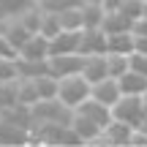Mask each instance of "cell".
Returning <instances> with one entry per match:
<instances>
[{
    "mask_svg": "<svg viewBox=\"0 0 147 147\" xmlns=\"http://www.w3.org/2000/svg\"><path fill=\"white\" fill-rule=\"evenodd\" d=\"M63 30H82L84 27V19H82V5H74V8H65L57 14Z\"/></svg>",
    "mask_w": 147,
    "mask_h": 147,
    "instance_id": "20",
    "label": "cell"
},
{
    "mask_svg": "<svg viewBox=\"0 0 147 147\" xmlns=\"http://www.w3.org/2000/svg\"><path fill=\"white\" fill-rule=\"evenodd\" d=\"M74 112L82 115V117H87V120H93V123H98L101 128H106V125L112 123V109H109V106H104L101 101H95L93 95H90L84 104H79Z\"/></svg>",
    "mask_w": 147,
    "mask_h": 147,
    "instance_id": "8",
    "label": "cell"
},
{
    "mask_svg": "<svg viewBox=\"0 0 147 147\" xmlns=\"http://www.w3.org/2000/svg\"><path fill=\"white\" fill-rule=\"evenodd\" d=\"M44 8V5H41ZM63 30V25H60V19H57V14H52V11H47L44 8V22H41V36H47L49 41H52L57 33Z\"/></svg>",
    "mask_w": 147,
    "mask_h": 147,
    "instance_id": "22",
    "label": "cell"
},
{
    "mask_svg": "<svg viewBox=\"0 0 147 147\" xmlns=\"http://www.w3.org/2000/svg\"><path fill=\"white\" fill-rule=\"evenodd\" d=\"M41 5L52 14H60L65 8H74V5H82V0H41Z\"/></svg>",
    "mask_w": 147,
    "mask_h": 147,
    "instance_id": "25",
    "label": "cell"
},
{
    "mask_svg": "<svg viewBox=\"0 0 147 147\" xmlns=\"http://www.w3.org/2000/svg\"><path fill=\"white\" fill-rule=\"evenodd\" d=\"M90 93H93V84H90L82 74H71V76H63V79H60L57 98L74 112L79 104H84V101L90 98Z\"/></svg>",
    "mask_w": 147,
    "mask_h": 147,
    "instance_id": "1",
    "label": "cell"
},
{
    "mask_svg": "<svg viewBox=\"0 0 147 147\" xmlns=\"http://www.w3.org/2000/svg\"><path fill=\"white\" fill-rule=\"evenodd\" d=\"M82 65H84V55H82V52L52 55V57H49V71H52L57 79L71 76V74H82Z\"/></svg>",
    "mask_w": 147,
    "mask_h": 147,
    "instance_id": "3",
    "label": "cell"
},
{
    "mask_svg": "<svg viewBox=\"0 0 147 147\" xmlns=\"http://www.w3.org/2000/svg\"><path fill=\"white\" fill-rule=\"evenodd\" d=\"M134 49H136V44H134V33H131V30L106 36V52H115V55H131Z\"/></svg>",
    "mask_w": 147,
    "mask_h": 147,
    "instance_id": "14",
    "label": "cell"
},
{
    "mask_svg": "<svg viewBox=\"0 0 147 147\" xmlns=\"http://www.w3.org/2000/svg\"><path fill=\"white\" fill-rule=\"evenodd\" d=\"M101 27L106 30V36H112V33H125V30H131L134 22H131V19H125L120 11H106L104 25H101Z\"/></svg>",
    "mask_w": 147,
    "mask_h": 147,
    "instance_id": "18",
    "label": "cell"
},
{
    "mask_svg": "<svg viewBox=\"0 0 147 147\" xmlns=\"http://www.w3.org/2000/svg\"><path fill=\"white\" fill-rule=\"evenodd\" d=\"M33 82H36V90H38V101H52V98H57L60 79L55 76L52 71H47V74H41V76H36Z\"/></svg>",
    "mask_w": 147,
    "mask_h": 147,
    "instance_id": "15",
    "label": "cell"
},
{
    "mask_svg": "<svg viewBox=\"0 0 147 147\" xmlns=\"http://www.w3.org/2000/svg\"><path fill=\"white\" fill-rule=\"evenodd\" d=\"M82 3H95V5H104L106 0H82Z\"/></svg>",
    "mask_w": 147,
    "mask_h": 147,
    "instance_id": "28",
    "label": "cell"
},
{
    "mask_svg": "<svg viewBox=\"0 0 147 147\" xmlns=\"http://www.w3.org/2000/svg\"><path fill=\"white\" fill-rule=\"evenodd\" d=\"M128 68L147 76V52H136V49H134V52L128 55Z\"/></svg>",
    "mask_w": 147,
    "mask_h": 147,
    "instance_id": "24",
    "label": "cell"
},
{
    "mask_svg": "<svg viewBox=\"0 0 147 147\" xmlns=\"http://www.w3.org/2000/svg\"><path fill=\"white\" fill-rule=\"evenodd\" d=\"M79 41H82V30H60L49 41V47H52V55H71V52H79Z\"/></svg>",
    "mask_w": 147,
    "mask_h": 147,
    "instance_id": "11",
    "label": "cell"
},
{
    "mask_svg": "<svg viewBox=\"0 0 147 147\" xmlns=\"http://www.w3.org/2000/svg\"><path fill=\"white\" fill-rule=\"evenodd\" d=\"M142 101H144V112H147V93H144V95H142Z\"/></svg>",
    "mask_w": 147,
    "mask_h": 147,
    "instance_id": "30",
    "label": "cell"
},
{
    "mask_svg": "<svg viewBox=\"0 0 147 147\" xmlns=\"http://www.w3.org/2000/svg\"><path fill=\"white\" fill-rule=\"evenodd\" d=\"M136 128H139V131H142V134H144V136H147V117H144V120H142V123H139V125H136Z\"/></svg>",
    "mask_w": 147,
    "mask_h": 147,
    "instance_id": "27",
    "label": "cell"
},
{
    "mask_svg": "<svg viewBox=\"0 0 147 147\" xmlns=\"http://www.w3.org/2000/svg\"><path fill=\"white\" fill-rule=\"evenodd\" d=\"M142 8H144V3H142V0H125V3H123L117 11H120L125 19L136 22V19H142Z\"/></svg>",
    "mask_w": 147,
    "mask_h": 147,
    "instance_id": "23",
    "label": "cell"
},
{
    "mask_svg": "<svg viewBox=\"0 0 147 147\" xmlns=\"http://www.w3.org/2000/svg\"><path fill=\"white\" fill-rule=\"evenodd\" d=\"M71 128L76 131V136H79V142H82V144H95V142H98V136L104 134V128H101L98 123L87 120V117L76 115V112L71 115Z\"/></svg>",
    "mask_w": 147,
    "mask_h": 147,
    "instance_id": "9",
    "label": "cell"
},
{
    "mask_svg": "<svg viewBox=\"0 0 147 147\" xmlns=\"http://www.w3.org/2000/svg\"><path fill=\"white\" fill-rule=\"evenodd\" d=\"M112 117L120 120V123H125V125H131V128H136L147 117L142 95H123V98L112 106Z\"/></svg>",
    "mask_w": 147,
    "mask_h": 147,
    "instance_id": "2",
    "label": "cell"
},
{
    "mask_svg": "<svg viewBox=\"0 0 147 147\" xmlns=\"http://www.w3.org/2000/svg\"><path fill=\"white\" fill-rule=\"evenodd\" d=\"M131 136H134V128L112 117V123H109V125L104 128V134L98 136V142H95V144H109V147H120V144H131Z\"/></svg>",
    "mask_w": 147,
    "mask_h": 147,
    "instance_id": "4",
    "label": "cell"
},
{
    "mask_svg": "<svg viewBox=\"0 0 147 147\" xmlns=\"http://www.w3.org/2000/svg\"><path fill=\"white\" fill-rule=\"evenodd\" d=\"M33 5H38V0H0V14L3 19H19Z\"/></svg>",
    "mask_w": 147,
    "mask_h": 147,
    "instance_id": "17",
    "label": "cell"
},
{
    "mask_svg": "<svg viewBox=\"0 0 147 147\" xmlns=\"http://www.w3.org/2000/svg\"><path fill=\"white\" fill-rule=\"evenodd\" d=\"M131 33H134V36H139V38H147V19H144V16H142V19H136V22H134Z\"/></svg>",
    "mask_w": 147,
    "mask_h": 147,
    "instance_id": "26",
    "label": "cell"
},
{
    "mask_svg": "<svg viewBox=\"0 0 147 147\" xmlns=\"http://www.w3.org/2000/svg\"><path fill=\"white\" fill-rule=\"evenodd\" d=\"M82 76L90 84L101 82L109 76V65H106V52L104 55H84V65H82Z\"/></svg>",
    "mask_w": 147,
    "mask_h": 147,
    "instance_id": "10",
    "label": "cell"
},
{
    "mask_svg": "<svg viewBox=\"0 0 147 147\" xmlns=\"http://www.w3.org/2000/svg\"><path fill=\"white\" fill-rule=\"evenodd\" d=\"M90 95H93L95 101H101L104 106H109V109H112V106L123 98V90H120V82H117L115 76H106V79H101V82L93 84V93H90Z\"/></svg>",
    "mask_w": 147,
    "mask_h": 147,
    "instance_id": "5",
    "label": "cell"
},
{
    "mask_svg": "<svg viewBox=\"0 0 147 147\" xmlns=\"http://www.w3.org/2000/svg\"><path fill=\"white\" fill-rule=\"evenodd\" d=\"M16 76L19 79H36L41 74L49 71V60H25V57H16Z\"/></svg>",
    "mask_w": 147,
    "mask_h": 147,
    "instance_id": "16",
    "label": "cell"
},
{
    "mask_svg": "<svg viewBox=\"0 0 147 147\" xmlns=\"http://www.w3.org/2000/svg\"><path fill=\"white\" fill-rule=\"evenodd\" d=\"M142 16H144V19H147V0H144V8H142Z\"/></svg>",
    "mask_w": 147,
    "mask_h": 147,
    "instance_id": "29",
    "label": "cell"
},
{
    "mask_svg": "<svg viewBox=\"0 0 147 147\" xmlns=\"http://www.w3.org/2000/svg\"><path fill=\"white\" fill-rule=\"evenodd\" d=\"M30 36H33V33L27 30V27L22 25L19 19H5V30H3V38L11 44V49H14V52H19V49L25 47V41H27Z\"/></svg>",
    "mask_w": 147,
    "mask_h": 147,
    "instance_id": "12",
    "label": "cell"
},
{
    "mask_svg": "<svg viewBox=\"0 0 147 147\" xmlns=\"http://www.w3.org/2000/svg\"><path fill=\"white\" fill-rule=\"evenodd\" d=\"M82 55H104L106 52V30L104 27H84L82 41H79Z\"/></svg>",
    "mask_w": 147,
    "mask_h": 147,
    "instance_id": "7",
    "label": "cell"
},
{
    "mask_svg": "<svg viewBox=\"0 0 147 147\" xmlns=\"http://www.w3.org/2000/svg\"><path fill=\"white\" fill-rule=\"evenodd\" d=\"M106 65H109V76L120 79L123 74L128 71V55H115V52H106Z\"/></svg>",
    "mask_w": 147,
    "mask_h": 147,
    "instance_id": "21",
    "label": "cell"
},
{
    "mask_svg": "<svg viewBox=\"0 0 147 147\" xmlns=\"http://www.w3.org/2000/svg\"><path fill=\"white\" fill-rule=\"evenodd\" d=\"M49 55H52L49 38L41 36V33H33V36L25 41V47L16 52V57H25V60H49Z\"/></svg>",
    "mask_w": 147,
    "mask_h": 147,
    "instance_id": "6",
    "label": "cell"
},
{
    "mask_svg": "<svg viewBox=\"0 0 147 147\" xmlns=\"http://www.w3.org/2000/svg\"><path fill=\"white\" fill-rule=\"evenodd\" d=\"M142 3H144V0H142Z\"/></svg>",
    "mask_w": 147,
    "mask_h": 147,
    "instance_id": "31",
    "label": "cell"
},
{
    "mask_svg": "<svg viewBox=\"0 0 147 147\" xmlns=\"http://www.w3.org/2000/svg\"><path fill=\"white\" fill-rule=\"evenodd\" d=\"M117 82H120L123 95H144V93H147V76H144V74L131 71V68L123 74Z\"/></svg>",
    "mask_w": 147,
    "mask_h": 147,
    "instance_id": "13",
    "label": "cell"
},
{
    "mask_svg": "<svg viewBox=\"0 0 147 147\" xmlns=\"http://www.w3.org/2000/svg\"><path fill=\"white\" fill-rule=\"evenodd\" d=\"M104 16H106V8H104V5L82 3V19H84V27H101V25H104ZM84 27H82V30H84Z\"/></svg>",
    "mask_w": 147,
    "mask_h": 147,
    "instance_id": "19",
    "label": "cell"
}]
</instances>
